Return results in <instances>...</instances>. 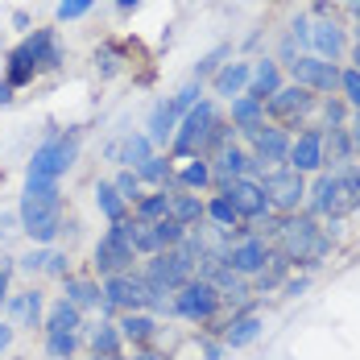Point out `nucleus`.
<instances>
[{
	"mask_svg": "<svg viewBox=\"0 0 360 360\" xmlns=\"http://www.w3.org/2000/svg\"><path fill=\"white\" fill-rule=\"evenodd\" d=\"M21 224H25L30 240H37V245H50L58 236V228H63V195H58V182H25Z\"/></svg>",
	"mask_w": 360,
	"mask_h": 360,
	"instance_id": "f257e3e1",
	"label": "nucleus"
},
{
	"mask_svg": "<svg viewBox=\"0 0 360 360\" xmlns=\"http://www.w3.org/2000/svg\"><path fill=\"white\" fill-rule=\"evenodd\" d=\"M278 236H282V257H286V261H302V265L323 261L327 249H331V236H327V232L311 216H290V219H282Z\"/></svg>",
	"mask_w": 360,
	"mask_h": 360,
	"instance_id": "f03ea898",
	"label": "nucleus"
},
{
	"mask_svg": "<svg viewBox=\"0 0 360 360\" xmlns=\"http://www.w3.org/2000/svg\"><path fill=\"white\" fill-rule=\"evenodd\" d=\"M311 207L315 216H348L360 207V170H340V174H323L311 191Z\"/></svg>",
	"mask_w": 360,
	"mask_h": 360,
	"instance_id": "7ed1b4c3",
	"label": "nucleus"
},
{
	"mask_svg": "<svg viewBox=\"0 0 360 360\" xmlns=\"http://www.w3.org/2000/svg\"><path fill=\"white\" fill-rule=\"evenodd\" d=\"M75 153H79V133H54L46 145L34 149V162H30V174L25 182H58L67 170H71Z\"/></svg>",
	"mask_w": 360,
	"mask_h": 360,
	"instance_id": "20e7f679",
	"label": "nucleus"
},
{
	"mask_svg": "<svg viewBox=\"0 0 360 360\" xmlns=\"http://www.w3.org/2000/svg\"><path fill=\"white\" fill-rule=\"evenodd\" d=\"M133 257H137V249L129 240V219H120V224H112L108 232L100 236V245H96V269H100V278L129 274Z\"/></svg>",
	"mask_w": 360,
	"mask_h": 360,
	"instance_id": "39448f33",
	"label": "nucleus"
},
{
	"mask_svg": "<svg viewBox=\"0 0 360 360\" xmlns=\"http://www.w3.org/2000/svg\"><path fill=\"white\" fill-rule=\"evenodd\" d=\"M212 129H216V108L207 100H199L195 108L182 116L179 133H174V153L191 158V153H203L207 141H212Z\"/></svg>",
	"mask_w": 360,
	"mask_h": 360,
	"instance_id": "423d86ee",
	"label": "nucleus"
},
{
	"mask_svg": "<svg viewBox=\"0 0 360 360\" xmlns=\"http://www.w3.org/2000/svg\"><path fill=\"white\" fill-rule=\"evenodd\" d=\"M174 311H179L182 319H191V323H207V319L219 311L216 286H212V282H203V278H199V282L191 278V282L174 294Z\"/></svg>",
	"mask_w": 360,
	"mask_h": 360,
	"instance_id": "0eeeda50",
	"label": "nucleus"
},
{
	"mask_svg": "<svg viewBox=\"0 0 360 360\" xmlns=\"http://www.w3.org/2000/svg\"><path fill=\"white\" fill-rule=\"evenodd\" d=\"M104 311H137L149 302V290H145V278L137 274H112L104 278Z\"/></svg>",
	"mask_w": 360,
	"mask_h": 360,
	"instance_id": "6e6552de",
	"label": "nucleus"
},
{
	"mask_svg": "<svg viewBox=\"0 0 360 360\" xmlns=\"http://www.w3.org/2000/svg\"><path fill=\"white\" fill-rule=\"evenodd\" d=\"M261 186H265L269 207H282V212H294L302 203V195H307V182H302L298 170H269Z\"/></svg>",
	"mask_w": 360,
	"mask_h": 360,
	"instance_id": "1a4fd4ad",
	"label": "nucleus"
},
{
	"mask_svg": "<svg viewBox=\"0 0 360 360\" xmlns=\"http://www.w3.org/2000/svg\"><path fill=\"white\" fill-rule=\"evenodd\" d=\"M290 75H294V83L307 87V91H335V87H340V71H335V63H327V58H294V63H290Z\"/></svg>",
	"mask_w": 360,
	"mask_h": 360,
	"instance_id": "9d476101",
	"label": "nucleus"
},
{
	"mask_svg": "<svg viewBox=\"0 0 360 360\" xmlns=\"http://www.w3.org/2000/svg\"><path fill=\"white\" fill-rule=\"evenodd\" d=\"M224 195L232 199V207L240 212V219H265L269 216V199H265V186L252 179H236L224 186Z\"/></svg>",
	"mask_w": 360,
	"mask_h": 360,
	"instance_id": "9b49d317",
	"label": "nucleus"
},
{
	"mask_svg": "<svg viewBox=\"0 0 360 360\" xmlns=\"http://www.w3.org/2000/svg\"><path fill=\"white\" fill-rule=\"evenodd\" d=\"M315 108V96L307 91V87H278L274 96H269V104H265V112L274 116V120H286V124H294V120H302L307 112Z\"/></svg>",
	"mask_w": 360,
	"mask_h": 360,
	"instance_id": "f8f14e48",
	"label": "nucleus"
},
{
	"mask_svg": "<svg viewBox=\"0 0 360 360\" xmlns=\"http://www.w3.org/2000/svg\"><path fill=\"white\" fill-rule=\"evenodd\" d=\"M286 153H290L286 129L265 124V129L252 133V166H278V162H286Z\"/></svg>",
	"mask_w": 360,
	"mask_h": 360,
	"instance_id": "ddd939ff",
	"label": "nucleus"
},
{
	"mask_svg": "<svg viewBox=\"0 0 360 360\" xmlns=\"http://www.w3.org/2000/svg\"><path fill=\"white\" fill-rule=\"evenodd\" d=\"M286 162H290V170H298V174L319 170V166H323V133H319V129L298 133V141H290Z\"/></svg>",
	"mask_w": 360,
	"mask_h": 360,
	"instance_id": "4468645a",
	"label": "nucleus"
},
{
	"mask_svg": "<svg viewBox=\"0 0 360 360\" xmlns=\"http://www.w3.org/2000/svg\"><path fill=\"white\" fill-rule=\"evenodd\" d=\"M240 278L245 274H261L265 269V261H269V249H265V240L261 236H245V240H236L232 249H228V257H224Z\"/></svg>",
	"mask_w": 360,
	"mask_h": 360,
	"instance_id": "2eb2a0df",
	"label": "nucleus"
},
{
	"mask_svg": "<svg viewBox=\"0 0 360 360\" xmlns=\"http://www.w3.org/2000/svg\"><path fill=\"white\" fill-rule=\"evenodd\" d=\"M252 166V158L240 149V145H219L216 149V174L219 186H228V182H236V179H245V170Z\"/></svg>",
	"mask_w": 360,
	"mask_h": 360,
	"instance_id": "dca6fc26",
	"label": "nucleus"
},
{
	"mask_svg": "<svg viewBox=\"0 0 360 360\" xmlns=\"http://www.w3.org/2000/svg\"><path fill=\"white\" fill-rule=\"evenodd\" d=\"M21 46L34 54L37 71H54V67L63 63V50H58V41H54V30H37V34H34V37H25Z\"/></svg>",
	"mask_w": 360,
	"mask_h": 360,
	"instance_id": "f3484780",
	"label": "nucleus"
},
{
	"mask_svg": "<svg viewBox=\"0 0 360 360\" xmlns=\"http://www.w3.org/2000/svg\"><path fill=\"white\" fill-rule=\"evenodd\" d=\"M249 79H252V67H249V63H224V67L216 71V96H228V100L245 96Z\"/></svg>",
	"mask_w": 360,
	"mask_h": 360,
	"instance_id": "a211bd4d",
	"label": "nucleus"
},
{
	"mask_svg": "<svg viewBox=\"0 0 360 360\" xmlns=\"http://www.w3.org/2000/svg\"><path fill=\"white\" fill-rule=\"evenodd\" d=\"M232 120H236V129H245L252 137L257 129H265V104L252 100V96H236L232 100Z\"/></svg>",
	"mask_w": 360,
	"mask_h": 360,
	"instance_id": "6ab92c4d",
	"label": "nucleus"
},
{
	"mask_svg": "<svg viewBox=\"0 0 360 360\" xmlns=\"http://www.w3.org/2000/svg\"><path fill=\"white\" fill-rule=\"evenodd\" d=\"M278 87H282V75H278V67H274V63H257V67H252L249 87H245V96H252V100H261V104H265Z\"/></svg>",
	"mask_w": 360,
	"mask_h": 360,
	"instance_id": "aec40b11",
	"label": "nucleus"
},
{
	"mask_svg": "<svg viewBox=\"0 0 360 360\" xmlns=\"http://www.w3.org/2000/svg\"><path fill=\"white\" fill-rule=\"evenodd\" d=\"M311 41L319 46V54H323L327 63H335V58L344 54V30L331 25V21H319V25L311 30Z\"/></svg>",
	"mask_w": 360,
	"mask_h": 360,
	"instance_id": "412c9836",
	"label": "nucleus"
},
{
	"mask_svg": "<svg viewBox=\"0 0 360 360\" xmlns=\"http://www.w3.org/2000/svg\"><path fill=\"white\" fill-rule=\"evenodd\" d=\"M34 75H37L34 54H30L25 46H17V50L8 54V75H4V83H8V87H25V83H30Z\"/></svg>",
	"mask_w": 360,
	"mask_h": 360,
	"instance_id": "4be33fe9",
	"label": "nucleus"
},
{
	"mask_svg": "<svg viewBox=\"0 0 360 360\" xmlns=\"http://www.w3.org/2000/svg\"><path fill=\"white\" fill-rule=\"evenodd\" d=\"M207 216V203H199V195H170V219H179L182 228L199 224Z\"/></svg>",
	"mask_w": 360,
	"mask_h": 360,
	"instance_id": "5701e85b",
	"label": "nucleus"
},
{
	"mask_svg": "<svg viewBox=\"0 0 360 360\" xmlns=\"http://www.w3.org/2000/svg\"><path fill=\"white\" fill-rule=\"evenodd\" d=\"M116 331H120V340H129V344H149V340L158 335V323H153L149 315H133V311H129Z\"/></svg>",
	"mask_w": 360,
	"mask_h": 360,
	"instance_id": "b1692460",
	"label": "nucleus"
},
{
	"mask_svg": "<svg viewBox=\"0 0 360 360\" xmlns=\"http://www.w3.org/2000/svg\"><path fill=\"white\" fill-rule=\"evenodd\" d=\"M257 335H261V319H257V315H240V319L228 323L224 344H228V348H245V344H252Z\"/></svg>",
	"mask_w": 360,
	"mask_h": 360,
	"instance_id": "393cba45",
	"label": "nucleus"
},
{
	"mask_svg": "<svg viewBox=\"0 0 360 360\" xmlns=\"http://www.w3.org/2000/svg\"><path fill=\"white\" fill-rule=\"evenodd\" d=\"M166 216H170V195H166V186L137 199V219H141V224H158V219H166Z\"/></svg>",
	"mask_w": 360,
	"mask_h": 360,
	"instance_id": "a878e982",
	"label": "nucleus"
},
{
	"mask_svg": "<svg viewBox=\"0 0 360 360\" xmlns=\"http://www.w3.org/2000/svg\"><path fill=\"white\" fill-rule=\"evenodd\" d=\"M174 120H179V112H174V104L170 100H162L158 108H153V116H149V141H166L170 133H174Z\"/></svg>",
	"mask_w": 360,
	"mask_h": 360,
	"instance_id": "bb28decb",
	"label": "nucleus"
},
{
	"mask_svg": "<svg viewBox=\"0 0 360 360\" xmlns=\"http://www.w3.org/2000/svg\"><path fill=\"white\" fill-rule=\"evenodd\" d=\"M75 327H79V307L67 302V298H58L50 307V315H46V331H75Z\"/></svg>",
	"mask_w": 360,
	"mask_h": 360,
	"instance_id": "cd10ccee",
	"label": "nucleus"
},
{
	"mask_svg": "<svg viewBox=\"0 0 360 360\" xmlns=\"http://www.w3.org/2000/svg\"><path fill=\"white\" fill-rule=\"evenodd\" d=\"M207 216L216 219V228H219V232H232V228L240 224V212L232 207V199H228V195H216V199L207 203ZM236 232H240V228H236Z\"/></svg>",
	"mask_w": 360,
	"mask_h": 360,
	"instance_id": "c85d7f7f",
	"label": "nucleus"
},
{
	"mask_svg": "<svg viewBox=\"0 0 360 360\" xmlns=\"http://www.w3.org/2000/svg\"><path fill=\"white\" fill-rule=\"evenodd\" d=\"M13 315H17V323L34 327L37 315H41V294H37V290H21V294L13 298Z\"/></svg>",
	"mask_w": 360,
	"mask_h": 360,
	"instance_id": "c756f323",
	"label": "nucleus"
},
{
	"mask_svg": "<svg viewBox=\"0 0 360 360\" xmlns=\"http://www.w3.org/2000/svg\"><path fill=\"white\" fill-rule=\"evenodd\" d=\"M96 207H100L112 224H120V219H124V199L116 195V186H112V182H100V186H96Z\"/></svg>",
	"mask_w": 360,
	"mask_h": 360,
	"instance_id": "7c9ffc66",
	"label": "nucleus"
},
{
	"mask_svg": "<svg viewBox=\"0 0 360 360\" xmlns=\"http://www.w3.org/2000/svg\"><path fill=\"white\" fill-rule=\"evenodd\" d=\"M129 240H133V249L137 252H162V245H158V228L153 224H141V219H129Z\"/></svg>",
	"mask_w": 360,
	"mask_h": 360,
	"instance_id": "2f4dec72",
	"label": "nucleus"
},
{
	"mask_svg": "<svg viewBox=\"0 0 360 360\" xmlns=\"http://www.w3.org/2000/svg\"><path fill=\"white\" fill-rule=\"evenodd\" d=\"M348 153H352V137H348L344 129L323 133V162L327 158H331V162H348Z\"/></svg>",
	"mask_w": 360,
	"mask_h": 360,
	"instance_id": "473e14b6",
	"label": "nucleus"
},
{
	"mask_svg": "<svg viewBox=\"0 0 360 360\" xmlns=\"http://www.w3.org/2000/svg\"><path fill=\"white\" fill-rule=\"evenodd\" d=\"M120 158H124V166L141 170L145 162H149V137H145V133H133L129 141L120 145Z\"/></svg>",
	"mask_w": 360,
	"mask_h": 360,
	"instance_id": "72a5a7b5",
	"label": "nucleus"
},
{
	"mask_svg": "<svg viewBox=\"0 0 360 360\" xmlns=\"http://www.w3.org/2000/svg\"><path fill=\"white\" fill-rule=\"evenodd\" d=\"M67 302H75L79 311L83 307H96L100 302V290L91 286V282H83V278H67Z\"/></svg>",
	"mask_w": 360,
	"mask_h": 360,
	"instance_id": "f704fd0d",
	"label": "nucleus"
},
{
	"mask_svg": "<svg viewBox=\"0 0 360 360\" xmlns=\"http://www.w3.org/2000/svg\"><path fill=\"white\" fill-rule=\"evenodd\" d=\"M91 348H96V356H116V348H120V331L112 323H100L91 331Z\"/></svg>",
	"mask_w": 360,
	"mask_h": 360,
	"instance_id": "c9c22d12",
	"label": "nucleus"
},
{
	"mask_svg": "<svg viewBox=\"0 0 360 360\" xmlns=\"http://www.w3.org/2000/svg\"><path fill=\"white\" fill-rule=\"evenodd\" d=\"M153 228H158V245H162V249H179L182 240H186V228H182L179 219H158V224H153Z\"/></svg>",
	"mask_w": 360,
	"mask_h": 360,
	"instance_id": "e433bc0d",
	"label": "nucleus"
},
{
	"mask_svg": "<svg viewBox=\"0 0 360 360\" xmlns=\"http://www.w3.org/2000/svg\"><path fill=\"white\" fill-rule=\"evenodd\" d=\"M75 331H46V348H50V356L54 360H71L75 352Z\"/></svg>",
	"mask_w": 360,
	"mask_h": 360,
	"instance_id": "4c0bfd02",
	"label": "nucleus"
},
{
	"mask_svg": "<svg viewBox=\"0 0 360 360\" xmlns=\"http://www.w3.org/2000/svg\"><path fill=\"white\" fill-rule=\"evenodd\" d=\"M286 269H290V261L282 257V252H278V257H269V261H265V269L257 274V282H261V290H274L278 282H282V278H286Z\"/></svg>",
	"mask_w": 360,
	"mask_h": 360,
	"instance_id": "58836bf2",
	"label": "nucleus"
},
{
	"mask_svg": "<svg viewBox=\"0 0 360 360\" xmlns=\"http://www.w3.org/2000/svg\"><path fill=\"white\" fill-rule=\"evenodd\" d=\"M137 179L166 186V182H170V162H166V158H158V153H149V162H145L141 170H137Z\"/></svg>",
	"mask_w": 360,
	"mask_h": 360,
	"instance_id": "ea45409f",
	"label": "nucleus"
},
{
	"mask_svg": "<svg viewBox=\"0 0 360 360\" xmlns=\"http://www.w3.org/2000/svg\"><path fill=\"white\" fill-rule=\"evenodd\" d=\"M112 186H116V195H120L124 203H137V199H141V179H137V170H120Z\"/></svg>",
	"mask_w": 360,
	"mask_h": 360,
	"instance_id": "a19ab883",
	"label": "nucleus"
},
{
	"mask_svg": "<svg viewBox=\"0 0 360 360\" xmlns=\"http://www.w3.org/2000/svg\"><path fill=\"white\" fill-rule=\"evenodd\" d=\"M179 182L182 186H207V182H212V166H207V162H191L179 174Z\"/></svg>",
	"mask_w": 360,
	"mask_h": 360,
	"instance_id": "79ce46f5",
	"label": "nucleus"
},
{
	"mask_svg": "<svg viewBox=\"0 0 360 360\" xmlns=\"http://www.w3.org/2000/svg\"><path fill=\"white\" fill-rule=\"evenodd\" d=\"M340 91L348 96L352 108H360V71H340Z\"/></svg>",
	"mask_w": 360,
	"mask_h": 360,
	"instance_id": "37998d69",
	"label": "nucleus"
},
{
	"mask_svg": "<svg viewBox=\"0 0 360 360\" xmlns=\"http://www.w3.org/2000/svg\"><path fill=\"white\" fill-rule=\"evenodd\" d=\"M170 104H174V112H179V116H186V112H191L195 104H199V83H186V87H182L179 96L170 100Z\"/></svg>",
	"mask_w": 360,
	"mask_h": 360,
	"instance_id": "c03bdc74",
	"label": "nucleus"
},
{
	"mask_svg": "<svg viewBox=\"0 0 360 360\" xmlns=\"http://www.w3.org/2000/svg\"><path fill=\"white\" fill-rule=\"evenodd\" d=\"M91 4H96V0H63V4H58V21H75V17H83Z\"/></svg>",
	"mask_w": 360,
	"mask_h": 360,
	"instance_id": "a18cd8bd",
	"label": "nucleus"
},
{
	"mask_svg": "<svg viewBox=\"0 0 360 360\" xmlns=\"http://www.w3.org/2000/svg\"><path fill=\"white\" fill-rule=\"evenodd\" d=\"M327 124H331V129H340V124H344V104H340V100H327Z\"/></svg>",
	"mask_w": 360,
	"mask_h": 360,
	"instance_id": "49530a36",
	"label": "nucleus"
},
{
	"mask_svg": "<svg viewBox=\"0 0 360 360\" xmlns=\"http://www.w3.org/2000/svg\"><path fill=\"white\" fill-rule=\"evenodd\" d=\"M41 269H50V274H67V252H46V265Z\"/></svg>",
	"mask_w": 360,
	"mask_h": 360,
	"instance_id": "de8ad7c7",
	"label": "nucleus"
},
{
	"mask_svg": "<svg viewBox=\"0 0 360 360\" xmlns=\"http://www.w3.org/2000/svg\"><path fill=\"white\" fill-rule=\"evenodd\" d=\"M224 54H228V50H216V54H207V58L199 63V71H195V75H212V71H219V67H224V63H219Z\"/></svg>",
	"mask_w": 360,
	"mask_h": 360,
	"instance_id": "09e8293b",
	"label": "nucleus"
},
{
	"mask_svg": "<svg viewBox=\"0 0 360 360\" xmlns=\"http://www.w3.org/2000/svg\"><path fill=\"white\" fill-rule=\"evenodd\" d=\"M290 41H311V25H307V17H298V21H294V30H290Z\"/></svg>",
	"mask_w": 360,
	"mask_h": 360,
	"instance_id": "8fccbe9b",
	"label": "nucleus"
},
{
	"mask_svg": "<svg viewBox=\"0 0 360 360\" xmlns=\"http://www.w3.org/2000/svg\"><path fill=\"white\" fill-rule=\"evenodd\" d=\"M21 265H25V269H41V265H46V252H30V257H21Z\"/></svg>",
	"mask_w": 360,
	"mask_h": 360,
	"instance_id": "3c124183",
	"label": "nucleus"
},
{
	"mask_svg": "<svg viewBox=\"0 0 360 360\" xmlns=\"http://www.w3.org/2000/svg\"><path fill=\"white\" fill-rule=\"evenodd\" d=\"M8 274H13V265H0V302H4V290H8Z\"/></svg>",
	"mask_w": 360,
	"mask_h": 360,
	"instance_id": "603ef678",
	"label": "nucleus"
},
{
	"mask_svg": "<svg viewBox=\"0 0 360 360\" xmlns=\"http://www.w3.org/2000/svg\"><path fill=\"white\" fill-rule=\"evenodd\" d=\"M8 340H13V327H8V323H0V352L8 348Z\"/></svg>",
	"mask_w": 360,
	"mask_h": 360,
	"instance_id": "864d4df0",
	"label": "nucleus"
},
{
	"mask_svg": "<svg viewBox=\"0 0 360 360\" xmlns=\"http://www.w3.org/2000/svg\"><path fill=\"white\" fill-rule=\"evenodd\" d=\"M8 100H13V87H8V83H0V104H8Z\"/></svg>",
	"mask_w": 360,
	"mask_h": 360,
	"instance_id": "5fc2aeb1",
	"label": "nucleus"
},
{
	"mask_svg": "<svg viewBox=\"0 0 360 360\" xmlns=\"http://www.w3.org/2000/svg\"><path fill=\"white\" fill-rule=\"evenodd\" d=\"M133 360H162V356H158V352H137Z\"/></svg>",
	"mask_w": 360,
	"mask_h": 360,
	"instance_id": "6e6d98bb",
	"label": "nucleus"
},
{
	"mask_svg": "<svg viewBox=\"0 0 360 360\" xmlns=\"http://www.w3.org/2000/svg\"><path fill=\"white\" fill-rule=\"evenodd\" d=\"M116 4H120V8H137L141 0H116Z\"/></svg>",
	"mask_w": 360,
	"mask_h": 360,
	"instance_id": "4d7b16f0",
	"label": "nucleus"
},
{
	"mask_svg": "<svg viewBox=\"0 0 360 360\" xmlns=\"http://www.w3.org/2000/svg\"><path fill=\"white\" fill-rule=\"evenodd\" d=\"M352 63H356V67H352V71H360V46H356V50H352Z\"/></svg>",
	"mask_w": 360,
	"mask_h": 360,
	"instance_id": "13d9d810",
	"label": "nucleus"
},
{
	"mask_svg": "<svg viewBox=\"0 0 360 360\" xmlns=\"http://www.w3.org/2000/svg\"><path fill=\"white\" fill-rule=\"evenodd\" d=\"M348 4H352V13H356V17H360V0H348Z\"/></svg>",
	"mask_w": 360,
	"mask_h": 360,
	"instance_id": "bf43d9fd",
	"label": "nucleus"
}]
</instances>
